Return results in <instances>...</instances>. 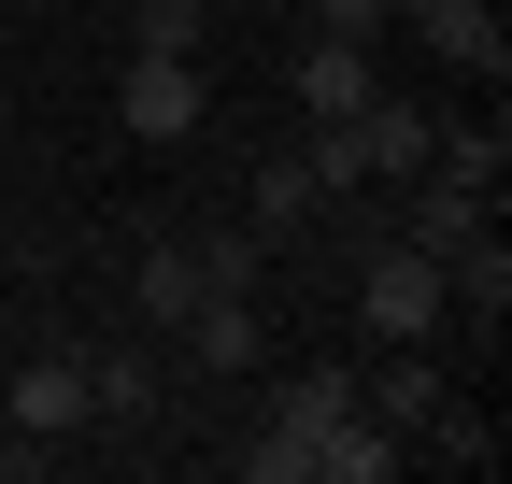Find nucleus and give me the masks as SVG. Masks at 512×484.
Instances as JSON below:
<instances>
[{
    "instance_id": "nucleus-1",
    "label": "nucleus",
    "mask_w": 512,
    "mask_h": 484,
    "mask_svg": "<svg viewBox=\"0 0 512 484\" xmlns=\"http://www.w3.org/2000/svg\"><path fill=\"white\" fill-rule=\"evenodd\" d=\"M441 314H456V299H441V257H413V242L384 228L356 257V328L370 342H441Z\"/></svg>"
},
{
    "instance_id": "nucleus-2",
    "label": "nucleus",
    "mask_w": 512,
    "mask_h": 484,
    "mask_svg": "<svg viewBox=\"0 0 512 484\" xmlns=\"http://www.w3.org/2000/svg\"><path fill=\"white\" fill-rule=\"evenodd\" d=\"M484 186H456V171H413V186H399V242H413V257H441V271H456L470 257V242H484Z\"/></svg>"
},
{
    "instance_id": "nucleus-3",
    "label": "nucleus",
    "mask_w": 512,
    "mask_h": 484,
    "mask_svg": "<svg viewBox=\"0 0 512 484\" xmlns=\"http://www.w3.org/2000/svg\"><path fill=\"white\" fill-rule=\"evenodd\" d=\"M200 57H128V86H114V114H128V143H185L200 129Z\"/></svg>"
},
{
    "instance_id": "nucleus-4",
    "label": "nucleus",
    "mask_w": 512,
    "mask_h": 484,
    "mask_svg": "<svg viewBox=\"0 0 512 484\" xmlns=\"http://www.w3.org/2000/svg\"><path fill=\"white\" fill-rule=\"evenodd\" d=\"M15 428H29V442L100 428V413H86V356H72V342H29V356H15Z\"/></svg>"
},
{
    "instance_id": "nucleus-5",
    "label": "nucleus",
    "mask_w": 512,
    "mask_h": 484,
    "mask_svg": "<svg viewBox=\"0 0 512 484\" xmlns=\"http://www.w3.org/2000/svg\"><path fill=\"white\" fill-rule=\"evenodd\" d=\"M413 43L441 57V72H512V29H498V0H413Z\"/></svg>"
},
{
    "instance_id": "nucleus-6",
    "label": "nucleus",
    "mask_w": 512,
    "mask_h": 484,
    "mask_svg": "<svg viewBox=\"0 0 512 484\" xmlns=\"http://www.w3.org/2000/svg\"><path fill=\"white\" fill-rule=\"evenodd\" d=\"M356 157H370V186H413V171H427V114L370 86V100H356Z\"/></svg>"
},
{
    "instance_id": "nucleus-7",
    "label": "nucleus",
    "mask_w": 512,
    "mask_h": 484,
    "mask_svg": "<svg viewBox=\"0 0 512 484\" xmlns=\"http://www.w3.org/2000/svg\"><path fill=\"white\" fill-rule=\"evenodd\" d=\"M285 86H299V114H356V100H370V43H342V29H313Z\"/></svg>"
},
{
    "instance_id": "nucleus-8",
    "label": "nucleus",
    "mask_w": 512,
    "mask_h": 484,
    "mask_svg": "<svg viewBox=\"0 0 512 484\" xmlns=\"http://www.w3.org/2000/svg\"><path fill=\"white\" fill-rule=\"evenodd\" d=\"M342 413H356V371H285V385H271V442H299V456H313Z\"/></svg>"
},
{
    "instance_id": "nucleus-9",
    "label": "nucleus",
    "mask_w": 512,
    "mask_h": 484,
    "mask_svg": "<svg viewBox=\"0 0 512 484\" xmlns=\"http://www.w3.org/2000/svg\"><path fill=\"white\" fill-rule=\"evenodd\" d=\"M399 456H413V442H399V428H384V413L356 399V413H342V428H328V442H313V484H384V470H399Z\"/></svg>"
},
{
    "instance_id": "nucleus-10",
    "label": "nucleus",
    "mask_w": 512,
    "mask_h": 484,
    "mask_svg": "<svg viewBox=\"0 0 512 484\" xmlns=\"http://www.w3.org/2000/svg\"><path fill=\"white\" fill-rule=\"evenodd\" d=\"M313 200H328V186H313L299 157H256V186H242V228H256V242H299V228H313Z\"/></svg>"
},
{
    "instance_id": "nucleus-11",
    "label": "nucleus",
    "mask_w": 512,
    "mask_h": 484,
    "mask_svg": "<svg viewBox=\"0 0 512 484\" xmlns=\"http://www.w3.org/2000/svg\"><path fill=\"white\" fill-rule=\"evenodd\" d=\"M427 171H456V186H484V200H498V171H512L498 100H484V114H456V129H427Z\"/></svg>"
},
{
    "instance_id": "nucleus-12",
    "label": "nucleus",
    "mask_w": 512,
    "mask_h": 484,
    "mask_svg": "<svg viewBox=\"0 0 512 484\" xmlns=\"http://www.w3.org/2000/svg\"><path fill=\"white\" fill-rule=\"evenodd\" d=\"M185 356H200V371H256V299H242V285H214L200 314H185Z\"/></svg>"
},
{
    "instance_id": "nucleus-13",
    "label": "nucleus",
    "mask_w": 512,
    "mask_h": 484,
    "mask_svg": "<svg viewBox=\"0 0 512 484\" xmlns=\"http://www.w3.org/2000/svg\"><path fill=\"white\" fill-rule=\"evenodd\" d=\"M200 242H143V328H185V314H200Z\"/></svg>"
},
{
    "instance_id": "nucleus-14",
    "label": "nucleus",
    "mask_w": 512,
    "mask_h": 484,
    "mask_svg": "<svg viewBox=\"0 0 512 484\" xmlns=\"http://www.w3.org/2000/svg\"><path fill=\"white\" fill-rule=\"evenodd\" d=\"M427 456H441V470H498V428H484V399H456V385H441V399H427Z\"/></svg>"
},
{
    "instance_id": "nucleus-15",
    "label": "nucleus",
    "mask_w": 512,
    "mask_h": 484,
    "mask_svg": "<svg viewBox=\"0 0 512 484\" xmlns=\"http://www.w3.org/2000/svg\"><path fill=\"white\" fill-rule=\"evenodd\" d=\"M370 413H384V428H427V399H441V371H427V342H399V356H384V385H356Z\"/></svg>"
},
{
    "instance_id": "nucleus-16",
    "label": "nucleus",
    "mask_w": 512,
    "mask_h": 484,
    "mask_svg": "<svg viewBox=\"0 0 512 484\" xmlns=\"http://www.w3.org/2000/svg\"><path fill=\"white\" fill-rule=\"evenodd\" d=\"M200 29H214V0H143L128 15V57H200Z\"/></svg>"
},
{
    "instance_id": "nucleus-17",
    "label": "nucleus",
    "mask_w": 512,
    "mask_h": 484,
    "mask_svg": "<svg viewBox=\"0 0 512 484\" xmlns=\"http://www.w3.org/2000/svg\"><path fill=\"white\" fill-rule=\"evenodd\" d=\"M86 413H143V356H86Z\"/></svg>"
},
{
    "instance_id": "nucleus-18",
    "label": "nucleus",
    "mask_w": 512,
    "mask_h": 484,
    "mask_svg": "<svg viewBox=\"0 0 512 484\" xmlns=\"http://www.w3.org/2000/svg\"><path fill=\"white\" fill-rule=\"evenodd\" d=\"M242 484H313V456H299V442H271V428H256V442H242Z\"/></svg>"
},
{
    "instance_id": "nucleus-19",
    "label": "nucleus",
    "mask_w": 512,
    "mask_h": 484,
    "mask_svg": "<svg viewBox=\"0 0 512 484\" xmlns=\"http://www.w3.org/2000/svg\"><path fill=\"white\" fill-rule=\"evenodd\" d=\"M299 15H313V29H342V43H370V29H384V0H299Z\"/></svg>"
}]
</instances>
